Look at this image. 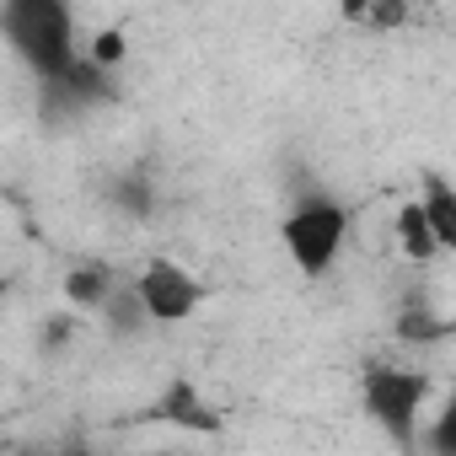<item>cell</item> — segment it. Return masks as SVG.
<instances>
[{"mask_svg":"<svg viewBox=\"0 0 456 456\" xmlns=\"http://www.w3.org/2000/svg\"><path fill=\"white\" fill-rule=\"evenodd\" d=\"M0 33L22 54V65L44 81V92L60 86L86 54V44L76 33V12L65 0H6L0 6Z\"/></svg>","mask_w":456,"mask_h":456,"instance_id":"cell-1","label":"cell"},{"mask_svg":"<svg viewBox=\"0 0 456 456\" xmlns=\"http://www.w3.org/2000/svg\"><path fill=\"white\" fill-rule=\"evenodd\" d=\"M435 397V381L419 370V365H403V360H370L360 370V403L370 413V424L403 451V456H419L424 445V408Z\"/></svg>","mask_w":456,"mask_h":456,"instance_id":"cell-2","label":"cell"},{"mask_svg":"<svg viewBox=\"0 0 456 456\" xmlns=\"http://www.w3.org/2000/svg\"><path fill=\"white\" fill-rule=\"evenodd\" d=\"M280 242H285L290 264L301 269V280H322L349 242V204L322 193V188L301 193L280 220Z\"/></svg>","mask_w":456,"mask_h":456,"instance_id":"cell-3","label":"cell"},{"mask_svg":"<svg viewBox=\"0 0 456 456\" xmlns=\"http://www.w3.org/2000/svg\"><path fill=\"white\" fill-rule=\"evenodd\" d=\"M129 285H134V296H140V306H145V317H151L156 328L188 322V317L204 306V280H199L193 269H183L177 258H151V264H140V274H134Z\"/></svg>","mask_w":456,"mask_h":456,"instance_id":"cell-4","label":"cell"},{"mask_svg":"<svg viewBox=\"0 0 456 456\" xmlns=\"http://www.w3.org/2000/svg\"><path fill=\"white\" fill-rule=\"evenodd\" d=\"M145 419L151 424H172V429H193V435H215L225 419L199 397V387L193 381H172V387H161V397L145 408Z\"/></svg>","mask_w":456,"mask_h":456,"instance_id":"cell-5","label":"cell"},{"mask_svg":"<svg viewBox=\"0 0 456 456\" xmlns=\"http://www.w3.org/2000/svg\"><path fill=\"white\" fill-rule=\"evenodd\" d=\"M129 280H118V269L113 264H102V258H92V264H76L65 280H60V296H65V306L70 312H108V301L124 290Z\"/></svg>","mask_w":456,"mask_h":456,"instance_id":"cell-6","label":"cell"},{"mask_svg":"<svg viewBox=\"0 0 456 456\" xmlns=\"http://www.w3.org/2000/svg\"><path fill=\"white\" fill-rule=\"evenodd\" d=\"M392 232H397V248H403V258H408V264H435V258H440V242H435V232H429V215H424V204H419V199L397 204Z\"/></svg>","mask_w":456,"mask_h":456,"instance_id":"cell-7","label":"cell"},{"mask_svg":"<svg viewBox=\"0 0 456 456\" xmlns=\"http://www.w3.org/2000/svg\"><path fill=\"white\" fill-rule=\"evenodd\" d=\"M419 204H424V215H429V232H435L440 253H456V188H451L445 177L424 172V183H419Z\"/></svg>","mask_w":456,"mask_h":456,"instance_id":"cell-8","label":"cell"},{"mask_svg":"<svg viewBox=\"0 0 456 456\" xmlns=\"http://www.w3.org/2000/svg\"><path fill=\"white\" fill-rule=\"evenodd\" d=\"M445 333H456L440 312H429V301H413L403 317H397V338L403 344H440Z\"/></svg>","mask_w":456,"mask_h":456,"instance_id":"cell-9","label":"cell"},{"mask_svg":"<svg viewBox=\"0 0 456 456\" xmlns=\"http://www.w3.org/2000/svg\"><path fill=\"white\" fill-rule=\"evenodd\" d=\"M424 451H429V456H456V387H451V392L440 397V408L429 413Z\"/></svg>","mask_w":456,"mask_h":456,"instance_id":"cell-10","label":"cell"},{"mask_svg":"<svg viewBox=\"0 0 456 456\" xmlns=\"http://www.w3.org/2000/svg\"><path fill=\"white\" fill-rule=\"evenodd\" d=\"M86 60H92L97 70H118V65L129 60V33H124V28H97V33H86Z\"/></svg>","mask_w":456,"mask_h":456,"instance_id":"cell-11","label":"cell"},{"mask_svg":"<svg viewBox=\"0 0 456 456\" xmlns=\"http://www.w3.org/2000/svg\"><path fill=\"white\" fill-rule=\"evenodd\" d=\"M102 317H108V328H113V333H140V328L151 322V317H145V306H140V296H134V285H124V290L108 301V312H102Z\"/></svg>","mask_w":456,"mask_h":456,"instance_id":"cell-12","label":"cell"},{"mask_svg":"<svg viewBox=\"0 0 456 456\" xmlns=\"http://www.w3.org/2000/svg\"><path fill=\"white\" fill-rule=\"evenodd\" d=\"M349 17H354V22H370V28H381V33H392V28L408 22V6H403V0H376V6H349Z\"/></svg>","mask_w":456,"mask_h":456,"instance_id":"cell-13","label":"cell"},{"mask_svg":"<svg viewBox=\"0 0 456 456\" xmlns=\"http://www.w3.org/2000/svg\"><path fill=\"white\" fill-rule=\"evenodd\" d=\"M54 456H108V451H81V445H76V451H54Z\"/></svg>","mask_w":456,"mask_h":456,"instance_id":"cell-14","label":"cell"}]
</instances>
